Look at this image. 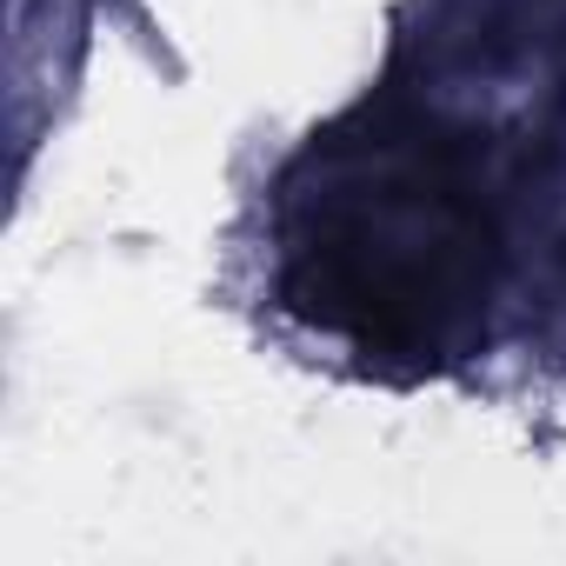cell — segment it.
I'll return each instance as SVG.
<instances>
[{
	"mask_svg": "<svg viewBox=\"0 0 566 566\" xmlns=\"http://www.w3.org/2000/svg\"><path fill=\"white\" fill-rule=\"evenodd\" d=\"M280 193V301L314 334L400 367L480 334L500 220L473 134L380 101L327 127Z\"/></svg>",
	"mask_w": 566,
	"mask_h": 566,
	"instance_id": "obj_1",
	"label": "cell"
}]
</instances>
